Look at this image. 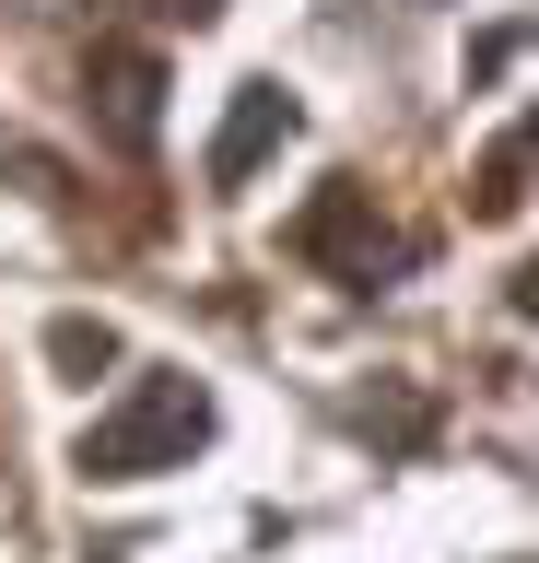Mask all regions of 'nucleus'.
Segmentation results:
<instances>
[{"label": "nucleus", "mask_w": 539, "mask_h": 563, "mask_svg": "<svg viewBox=\"0 0 539 563\" xmlns=\"http://www.w3.org/2000/svg\"><path fill=\"white\" fill-rule=\"evenodd\" d=\"M293 258H317V271H340L352 294H375V282H388V271H411L423 246L375 223V188H352V176H328L317 200L293 211Z\"/></svg>", "instance_id": "2"}, {"label": "nucleus", "mask_w": 539, "mask_h": 563, "mask_svg": "<svg viewBox=\"0 0 539 563\" xmlns=\"http://www.w3.org/2000/svg\"><path fill=\"white\" fill-rule=\"evenodd\" d=\"M153 95H165V59H153V47H106V59H94V82H82V106L106 118L117 153H153V118H165Z\"/></svg>", "instance_id": "3"}, {"label": "nucleus", "mask_w": 539, "mask_h": 563, "mask_svg": "<svg viewBox=\"0 0 539 563\" xmlns=\"http://www.w3.org/2000/svg\"><path fill=\"white\" fill-rule=\"evenodd\" d=\"M82 12H106V0H82Z\"/></svg>", "instance_id": "8"}, {"label": "nucleus", "mask_w": 539, "mask_h": 563, "mask_svg": "<svg viewBox=\"0 0 539 563\" xmlns=\"http://www.w3.org/2000/svg\"><path fill=\"white\" fill-rule=\"evenodd\" d=\"M516 176H528V141L504 130V141H493V165H481V211H516Z\"/></svg>", "instance_id": "6"}, {"label": "nucleus", "mask_w": 539, "mask_h": 563, "mask_svg": "<svg viewBox=\"0 0 539 563\" xmlns=\"http://www.w3.org/2000/svg\"><path fill=\"white\" fill-rule=\"evenodd\" d=\"M200 434H212V387L177 376V364H153V376L82 434V482H153V470H188Z\"/></svg>", "instance_id": "1"}, {"label": "nucleus", "mask_w": 539, "mask_h": 563, "mask_svg": "<svg viewBox=\"0 0 539 563\" xmlns=\"http://www.w3.org/2000/svg\"><path fill=\"white\" fill-rule=\"evenodd\" d=\"M47 352H59V364H71V376H94V364H106V317H59V329H47Z\"/></svg>", "instance_id": "5"}, {"label": "nucleus", "mask_w": 539, "mask_h": 563, "mask_svg": "<svg viewBox=\"0 0 539 563\" xmlns=\"http://www.w3.org/2000/svg\"><path fill=\"white\" fill-rule=\"evenodd\" d=\"M270 141H293V95L282 82H235V118H223V141H212V188H247Z\"/></svg>", "instance_id": "4"}, {"label": "nucleus", "mask_w": 539, "mask_h": 563, "mask_svg": "<svg viewBox=\"0 0 539 563\" xmlns=\"http://www.w3.org/2000/svg\"><path fill=\"white\" fill-rule=\"evenodd\" d=\"M165 12H177V24H212V12H223V0H165Z\"/></svg>", "instance_id": "7"}]
</instances>
